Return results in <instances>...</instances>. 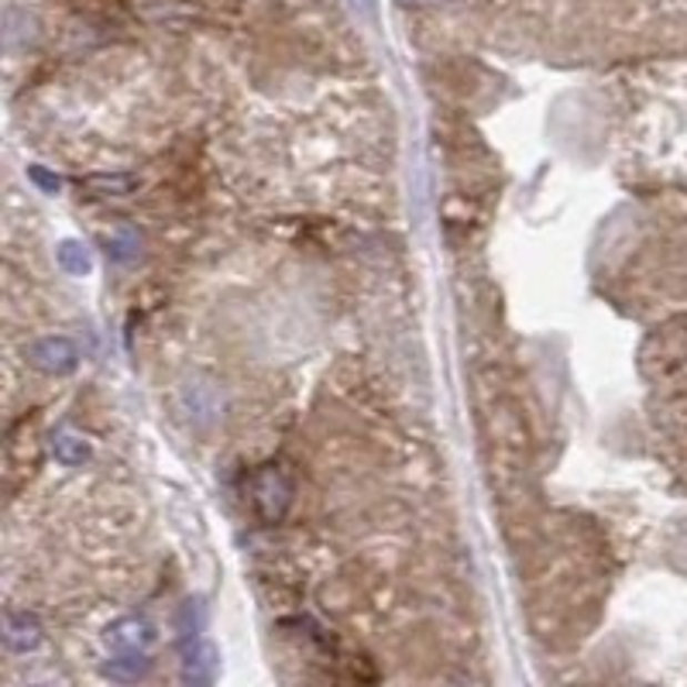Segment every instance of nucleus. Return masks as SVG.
Here are the masks:
<instances>
[{"mask_svg": "<svg viewBox=\"0 0 687 687\" xmlns=\"http://www.w3.org/2000/svg\"><path fill=\"white\" fill-rule=\"evenodd\" d=\"M28 357V365L31 368H39L46 375H65L80 365V351L77 344H72L69 337H42V341H34L28 344L24 351Z\"/></svg>", "mask_w": 687, "mask_h": 687, "instance_id": "1", "label": "nucleus"}, {"mask_svg": "<svg viewBox=\"0 0 687 687\" xmlns=\"http://www.w3.org/2000/svg\"><path fill=\"white\" fill-rule=\"evenodd\" d=\"M251 492H255L251 498H255L259 513L265 519H279L285 513L289 498H293V488H289V482H285V475L279 472V467H265V472H259Z\"/></svg>", "mask_w": 687, "mask_h": 687, "instance_id": "2", "label": "nucleus"}, {"mask_svg": "<svg viewBox=\"0 0 687 687\" xmlns=\"http://www.w3.org/2000/svg\"><path fill=\"white\" fill-rule=\"evenodd\" d=\"M216 649L203 639H193L186 646V657H183V680L190 684H210L216 677Z\"/></svg>", "mask_w": 687, "mask_h": 687, "instance_id": "3", "label": "nucleus"}, {"mask_svg": "<svg viewBox=\"0 0 687 687\" xmlns=\"http://www.w3.org/2000/svg\"><path fill=\"white\" fill-rule=\"evenodd\" d=\"M152 670V660L144 657V649H118V657L103 664V677H111L118 684H134Z\"/></svg>", "mask_w": 687, "mask_h": 687, "instance_id": "4", "label": "nucleus"}, {"mask_svg": "<svg viewBox=\"0 0 687 687\" xmlns=\"http://www.w3.org/2000/svg\"><path fill=\"white\" fill-rule=\"evenodd\" d=\"M4 643L14 649V654H28L42 643V626L39 619H31L28 612H11L4 619Z\"/></svg>", "mask_w": 687, "mask_h": 687, "instance_id": "5", "label": "nucleus"}, {"mask_svg": "<svg viewBox=\"0 0 687 687\" xmlns=\"http://www.w3.org/2000/svg\"><path fill=\"white\" fill-rule=\"evenodd\" d=\"M152 639H155V633L144 619H121L107 629V646L111 649H144Z\"/></svg>", "mask_w": 687, "mask_h": 687, "instance_id": "6", "label": "nucleus"}, {"mask_svg": "<svg viewBox=\"0 0 687 687\" xmlns=\"http://www.w3.org/2000/svg\"><path fill=\"white\" fill-rule=\"evenodd\" d=\"M52 454L59 464L65 467H80L90 461V444L87 437H80V433H72V430H59L55 437H52Z\"/></svg>", "mask_w": 687, "mask_h": 687, "instance_id": "7", "label": "nucleus"}, {"mask_svg": "<svg viewBox=\"0 0 687 687\" xmlns=\"http://www.w3.org/2000/svg\"><path fill=\"white\" fill-rule=\"evenodd\" d=\"M183 395H186V410L196 423H210V420H216V413H221V395H216L210 385H200V382L186 385Z\"/></svg>", "mask_w": 687, "mask_h": 687, "instance_id": "8", "label": "nucleus"}, {"mask_svg": "<svg viewBox=\"0 0 687 687\" xmlns=\"http://www.w3.org/2000/svg\"><path fill=\"white\" fill-rule=\"evenodd\" d=\"M55 259H59V269L69 272V275H87L93 269V255H90V247L83 241H62Z\"/></svg>", "mask_w": 687, "mask_h": 687, "instance_id": "9", "label": "nucleus"}, {"mask_svg": "<svg viewBox=\"0 0 687 687\" xmlns=\"http://www.w3.org/2000/svg\"><path fill=\"white\" fill-rule=\"evenodd\" d=\"M138 251H141V238L131 228H121V231H114L111 238H107V255H111V262L124 265V262L138 259Z\"/></svg>", "mask_w": 687, "mask_h": 687, "instance_id": "10", "label": "nucleus"}, {"mask_svg": "<svg viewBox=\"0 0 687 687\" xmlns=\"http://www.w3.org/2000/svg\"><path fill=\"white\" fill-rule=\"evenodd\" d=\"M87 186L103 193V196H124L138 186V179L134 175H90Z\"/></svg>", "mask_w": 687, "mask_h": 687, "instance_id": "11", "label": "nucleus"}, {"mask_svg": "<svg viewBox=\"0 0 687 687\" xmlns=\"http://www.w3.org/2000/svg\"><path fill=\"white\" fill-rule=\"evenodd\" d=\"M179 626H183V636L186 639H196L206 626V608L203 602H186L183 612H179Z\"/></svg>", "mask_w": 687, "mask_h": 687, "instance_id": "12", "label": "nucleus"}, {"mask_svg": "<svg viewBox=\"0 0 687 687\" xmlns=\"http://www.w3.org/2000/svg\"><path fill=\"white\" fill-rule=\"evenodd\" d=\"M28 179L34 186H39L42 193H59V186H62V179L55 175V172H49L46 165H31L28 169Z\"/></svg>", "mask_w": 687, "mask_h": 687, "instance_id": "13", "label": "nucleus"}]
</instances>
